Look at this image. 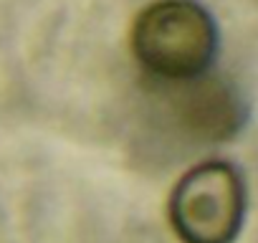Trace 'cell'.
Listing matches in <instances>:
<instances>
[{
    "instance_id": "cell-2",
    "label": "cell",
    "mask_w": 258,
    "mask_h": 243,
    "mask_svg": "<svg viewBox=\"0 0 258 243\" xmlns=\"http://www.w3.org/2000/svg\"><path fill=\"white\" fill-rule=\"evenodd\" d=\"M240 215V190L223 165L195 170L175 200V220L192 243H225Z\"/></svg>"
},
{
    "instance_id": "cell-1",
    "label": "cell",
    "mask_w": 258,
    "mask_h": 243,
    "mask_svg": "<svg viewBox=\"0 0 258 243\" xmlns=\"http://www.w3.org/2000/svg\"><path fill=\"white\" fill-rule=\"evenodd\" d=\"M135 53L160 76L190 79L215 56V26L192 0H157L137 18Z\"/></svg>"
}]
</instances>
